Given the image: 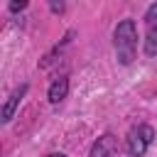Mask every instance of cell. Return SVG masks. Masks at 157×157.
Instances as JSON below:
<instances>
[{
    "instance_id": "cell-4",
    "label": "cell",
    "mask_w": 157,
    "mask_h": 157,
    "mask_svg": "<svg viewBox=\"0 0 157 157\" xmlns=\"http://www.w3.org/2000/svg\"><path fill=\"white\" fill-rule=\"evenodd\" d=\"M118 152H120L118 137L110 132H103L91 147V157H118Z\"/></svg>"
},
{
    "instance_id": "cell-3",
    "label": "cell",
    "mask_w": 157,
    "mask_h": 157,
    "mask_svg": "<svg viewBox=\"0 0 157 157\" xmlns=\"http://www.w3.org/2000/svg\"><path fill=\"white\" fill-rule=\"evenodd\" d=\"M145 54L147 56H157V2L147 7L145 12Z\"/></svg>"
},
{
    "instance_id": "cell-5",
    "label": "cell",
    "mask_w": 157,
    "mask_h": 157,
    "mask_svg": "<svg viewBox=\"0 0 157 157\" xmlns=\"http://www.w3.org/2000/svg\"><path fill=\"white\" fill-rule=\"evenodd\" d=\"M66 93H69V78H66V76H59V78L49 86V101H52V103H61V101L66 98Z\"/></svg>"
},
{
    "instance_id": "cell-7",
    "label": "cell",
    "mask_w": 157,
    "mask_h": 157,
    "mask_svg": "<svg viewBox=\"0 0 157 157\" xmlns=\"http://www.w3.org/2000/svg\"><path fill=\"white\" fill-rule=\"evenodd\" d=\"M25 5H27V2H12V5H10V10H12V12H17V10H22Z\"/></svg>"
},
{
    "instance_id": "cell-6",
    "label": "cell",
    "mask_w": 157,
    "mask_h": 157,
    "mask_svg": "<svg viewBox=\"0 0 157 157\" xmlns=\"http://www.w3.org/2000/svg\"><path fill=\"white\" fill-rule=\"evenodd\" d=\"M25 91H27V86H20V88H15V91H12L10 101H7V103H5V108H2V123H10V118H12V113H15L17 103H20V98L25 96Z\"/></svg>"
},
{
    "instance_id": "cell-8",
    "label": "cell",
    "mask_w": 157,
    "mask_h": 157,
    "mask_svg": "<svg viewBox=\"0 0 157 157\" xmlns=\"http://www.w3.org/2000/svg\"><path fill=\"white\" fill-rule=\"evenodd\" d=\"M47 157H66V155H47Z\"/></svg>"
},
{
    "instance_id": "cell-1",
    "label": "cell",
    "mask_w": 157,
    "mask_h": 157,
    "mask_svg": "<svg viewBox=\"0 0 157 157\" xmlns=\"http://www.w3.org/2000/svg\"><path fill=\"white\" fill-rule=\"evenodd\" d=\"M113 44H115V54L120 64H132L135 52H137V29L132 20H123L118 22L115 32H113Z\"/></svg>"
},
{
    "instance_id": "cell-2",
    "label": "cell",
    "mask_w": 157,
    "mask_h": 157,
    "mask_svg": "<svg viewBox=\"0 0 157 157\" xmlns=\"http://www.w3.org/2000/svg\"><path fill=\"white\" fill-rule=\"evenodd\" d=\"M152 140H155V130L150 125H137V128H132L128 132L125 145H128V152L132 157H142L147 152V147L152 145Z\"/></svg>"
}]
</instances>
